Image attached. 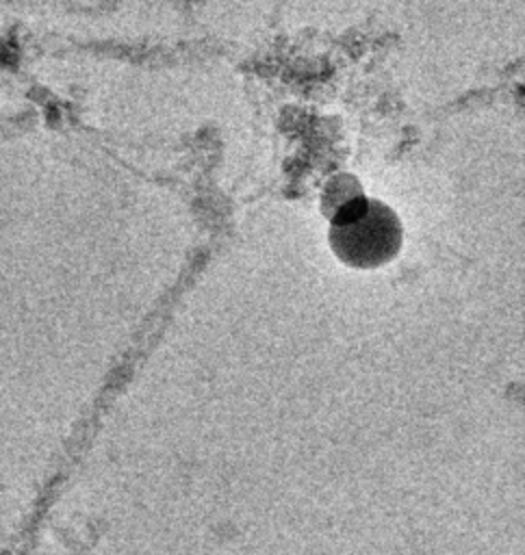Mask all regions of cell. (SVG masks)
Instances as JSON below:
<instances>
[{
	"label": "cell",
	"mask_w": 525,
	"mask_h": 555,
	"mask_svg": "<svg viewBox=\"0 0 525 555\" xmlns=\"http://www.w3.org/2000/svg\"><path fill=\"white\" fill-rule=\"evenodd\" d=\"M328 243L343 264L371 271L399 256L404 228L388 204L364 195L351 208L330 219Z\"/></svg>",
	"instance_id": "6da1fadb"
},
{
	"label": "cell",
	"mask_w": 525,
	"mask_h": 555,
	"mask_svg": "<svg viewBox=\"0 0 525 555\" xmlns=\"http://www.w3.org/2000/svg\"><path fill=\"white\" fill-rule=\"evenodd\" d=\"M362 197H364V191H362V184L358 182L356 176H351V173H336V176H332L328 180V184L323 189L321 212L330 221L336 215H341L343 210L351 208Z\"/></svg>",
	"instance_id": "7a4b0ae2"
}]
</instances>
